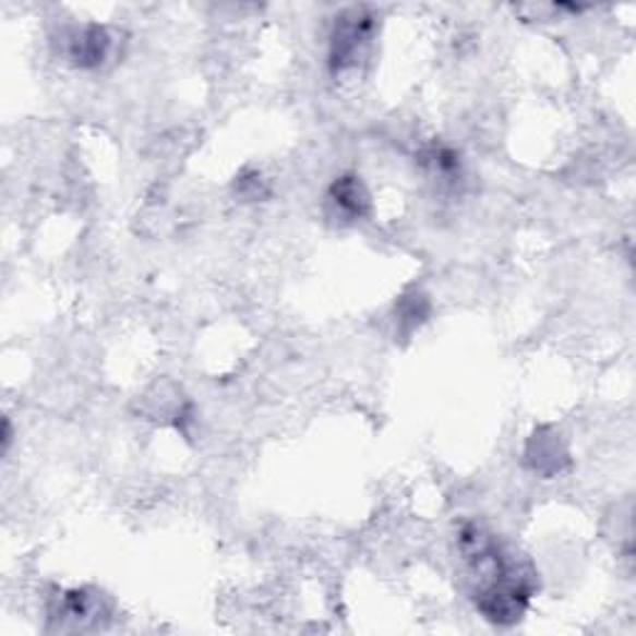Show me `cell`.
Instances as JSON below:
<instances>
[{
  "mask_svg": "<svg viewBox=\"0 0 636 636\" xmlns=\"http://www.w3.org/2000/svg\"><path fill=\"white\" fill-rule=\"evenodd\" d=\"M373 33L371 17L361 15L358 11L346 13L336 23V31L331 35V70L334 73H344L346 68H353L358 58L363 56V48L369 45V38Z\"/></svg>",
  "mask_w": 636,
  "mask_h": 636,
  "instance_id": "6da1fadb",
  "label": "cell"
},
{
  "mask_svg": "<svg viewBox=\"0 0 636 636\" xmlns=\"http://www.w3.org/2000/svg\"><path fill=\"white\" fill-rule=\"evenodd\" d=\"M328 202H331V207L336 209V214H340L346 221H358V219L369 217V212H371V194L361 182V177H356V175H346L336 179V182L331 184Z\"/></svg>",
  "mask_w": 636,
  "mask_h": 636,
  "instance_id": "7a4b0ae2",
  "label": "cell"
},
{
  "mask_svg": "<svg viewBox=\"0 0 636 636\" xmlns=\"http://www.w3.org/2000/svg\"><path fill=\"white\" fill-rule=\"evenodd\" d=\"M110 35L100 25H87L83 31H75L68 40V56L77 68L93 70L100 68L107 52H110Z\"/></svg>",
  "mask_w": 636,
  "mask_h": 636,
  "instance_id": "3957f363",
  "label": "cell"
}]
</instances>
